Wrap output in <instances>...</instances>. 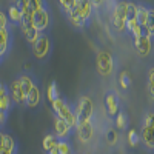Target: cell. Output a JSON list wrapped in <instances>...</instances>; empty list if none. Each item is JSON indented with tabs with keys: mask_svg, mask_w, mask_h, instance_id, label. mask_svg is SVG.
<instances>
[{
	"mask_svg": "<svg viewBox=\"0 0 154 154\" xmlns=\"http://www.w3.org/2000/svg\"><path fill=\"white\" fill-rule=\"evenodd\" d=\"M51 106H53V112H54L56 117L65 120L71 128H75L77 126V117H75L74 108L68 103L65 99L59 97L57 100H54L53 103H51Z\"/></svg>",
	"mask_w": 154,
	"mask_h": 154,
	"instance_id": "6da1fadb",
	"label": "cell"
},
{
	"mask_svg": "<svg viewBox=\"0 0 154 154\" xmlns=\"http://www.w3.org/2000/svg\"><path fill=\"white\" fill-rule=\"evenodd\" d=\"M126 5H128V0H117L112 6L111 23L116 32L126 31Z\"/></svg>",
	"mask_w": 154,
	"mask_h": 154,
	"instance_id": "7a4b0ae2",
	"label": "cell"
},
{
	"mask_svg": "<svg viewBox=\"0 0 154 154\" xmlns=\"http://www.w3.org/2000/svg\"><path fill=\"white\" fill-rule=\"evenodd\" d=\"M74 112H75V117H77V125L82 123V122H89L93 119V114H94V103L91 97L88 96H82L79 97L77 103L74 106Z\"/></svg>",
	"mask_w": 154,
	"mask_h": 154,
	"instance_id": "3957f363",
	"label": "cell"
},
{
	"mask_svg": "<svg viewBox=\"0 0 154 154\" xmlns=\"http://www.w3.org/2000/svg\"><path fill=\"white\" fill-rule=\"evenodd\" d=\"M31 51L32 56L37 60H46L51 56V51H53V40L48 34H40V37L31 45Z\"/></svg>",
	"mask_w": 154,
	"mask_h": 154,
	"instance_id": "277c9868",
	"label": "cell"
},
{
	"mask_svg": "<svg viewBox=\"0 0 154 154\" xmlns=\"http://www.w3.org/2000/svg\"><path fill=\"white\" fill-rule=\"evenodd\" d=\"M96 68L97 72L103 77H108L114 71V57L108 51H99L96 54Z\"/></svg>",
	"mask_w": 154,
	"mask_h": 154,
	"instance_id": "5b68a950",
	"label": "cell"
},
{
	"mask_svg": "<svg viewBox=\"0 0 154 154\" xmlns=\"http://www.w3.org/2000/svg\"><path fill=\"white\" fill-rule=\"evenodd\" d=\"M31 25L40 32L43 34L49 26H51V12L49 8L45 9H38L35 12H32V17H31Z\"/></svg>",
	"mask_w": 154,
	"mask_h": 154,
	"instance_id": "8992f818",
	"label": "cell"
},
{
	"mask_svg": "<svg viewBox=\"0 0 154 154\" xmlns=\"http://www.w3.org/2000/svg\"><path fill=\"white\" fill-rule=\"evenodd\" d=\"M75 11H77V14L80 16V19L85 22V25L88 26L91 19H93V14H94V8H93L91 2H89V0H77L75 2Z\"/></svg>",
	"mask_w": 154,
	"mask_h": 154,
	"instance_id": "52a82bcc",
	"label": "cell"
},
{
	"mask_svg": "<svg viewBox=\"0 0 154 154\" xmlns=\"http://www.w3.org/2000/svg\"><path fill=\"white\" fill-rule=\"evenodd\" d=\"M75 133H77V137L82 143H89L91 139L94 136V125L93 122H82L75 126Z\"/></svg>",
	"mask_w": 154,
	"mask_h": 154,
	"instance_id": "ba28073f",
	"label": "cell"
},
{
	"mask_svg": "<svg viewBox=\"0 0 154 154\" xmlns=\"http://www.w3.org/2000/svg\"><path fill=\"white\" fill-rule=\"evenodd\" d=\"M8 89H9V96L12 99V103L14 105H25V93H23L22 85L19 82V77L9 83Z\"/></svg>",
	"mask_w": 154,
	"mask_h": 154,
	"instance_id": "9c48e42d",
	"label": "cell"
},
{
	"mask_svg": "<svg viewBox=\"0 0 154 154\" xmlns=\"http://www.w3.org/2000/svg\"><path fill=\"white\" fill-rule=\"evenodd\" d=\"M71 133H72V128L65 120H62L54 116V134H56V137L59 140H68Z\"/></svg>",
	"mask_w": 154,
	"mask_h": 154,
	"instance_id": "30bf717a",
	"label": "cell"
},
{
	"mask_svg": "<svg viewBox=\"0 0 154 154\" xmlns=\"http://www.w3.org/2000/svg\"><path fill=\"white\" fill-rule=\"evenodd\" d=\"M105 108L106 112L111 116V117H116L120 111V103H119V97L114 91H108L105 94Z\"/></svg>",
	"mask_w": 154,
	"mask_h": 154,
	"instance_id": "8fae6325",
	"label": "cell"
},
{
	"mask_svg": "<svg viewBox=\"0 0 154 154\" xmlns=\"http://www.w3.org/2000/svg\"><path fill=\"white\" fill-rule=\"evenodd\" d=\"M12 48V32L9 29H0V56L3 59Z\"/></svg>",
	"mask_w": 154,
	"mask_h": 154,
	"instance_id": "7c38bea8",
	"label": "cell"
},
{
	"mask_svg": "<svg viewBox=\"0 0 154 154\" xmlns=\"http://www.w3.org/2000/svg\"><path fill=\"white\" fill-rule=\"evenodd\" d=\"M139 136H140V142H142L143 148L149 152H154V130L152 128L142 126Z\"/></svg>",
	"mask_w": 154,
	"mask_h": 154,
	"instance_id": "4fadbf2b",
	"label": "cell"
},
{
	"mask_svg": "<svg viewBox=\"0 0 154 154\" xmlns=\"http://www.w3.org/2000/svg\"><path fill=\"white\" fill-rule=\"evenodd\" d=\"M40 100H42V91H40V86L35 83L32 86V89L26 94V97H25V105L28 108H35V106H38Z\"/></svg>",
	"mask_w": 154,
	"mask_h": 154,
	"instance_id": "5bb4252c",
	"label": "cell"
},
{
	"mask_svg": "<svg viewBox=\"0 0 154 154\" xmlns=\"http://www.w3.org/2000/svg\"><path fill=\"white\" fill-rule=\"evenodd\" d=\"M20 29H22V32H23V35H25V38H26V42L28 43H34L38 37H40V32H38L32 25L29 23V22H22V25H20Z\"/></svg>",
	"mask_w": 154,
	"mask_h": 154,
	"instance_id": "9a60e30c",
	"label": "cell"
},
{
	"mask_svg": "<svg viewBox=\"0 0 154 154\" xmlns=\"http://www.w3.org/2000/svg\"><path fill=\"white\" fill-rule=\"evenodd\" d=\"M8 19L12 25H16V26H20L22 22H23V16H22V11L20 8L16 5V3H11L8 6Z\"/></svg>",
	"mask_w": 154,
	"mask_h": 154,
	"instance_id": "2e32d148",
	"label": "cell"
},
{
	"mask_svg": "<svg viewBox=\"0 0 154 154\" xmlns=\"http://www.w3.org/2000/svg\"><path fill=\"white\" fill-rule=\"evenodd\" d=\"M136 49H137V53H139V56H142V57H145V56H148L149 53H151V48H152V42H151V35H143L142 38L139 40V43L134 46Z\"/></svg>",
	"mask_w": 154,
	"mask_h": 154,
	"instance_id": "e0dca14e",
	"label": "cell"
},
{
	"mask_svg": "<svg viewBox=\"0 0 154 154\" xmlns=\"http://www.w3.org/2000/svg\"><path fill=\"white\" fill-rule=\"evenodd\" d=\"M19 82H20V85H22V89H23V93H25V97H26V94L31 91L32 86L35 85L32 75L28 74V72H23V74L19 75Z\"/></svg>",
	"mask_w": 154,
	"mask_h": 154,
	"instance_id": "ac0fdd59",
	"label": "cell"
},
{
	"mask_svg": "<svg viewBox=\"0 0 154 154\" xmlns=\"http://www.w3.org/2000/svg\"><path fill=\"white\" fill-rule=\"evenodd\" d=\"M57 142H59V139L56 137V134H46L42 140V146H43V151L48 152L51 149H56L57 148Z\"/></svg>",
	"mask_w": 154,
	"mask_h": 154,
	"instance_id": "d6986e66",
	"label": "cell"
},
{
	"mask_svg": "<svg viewBox=\"0 0 154 154\" xmlns=\"http://www.w3.org/2000/svg\"><path fill=\"white\" fill-rule=\"evenodd\" d=\"M46 97H48V100L51 102V103H53L54 100H57L59 97H62L60 91H59V86H57V82H51L49 83V86L46 89Z\"/></svg>",
	"mask_w": 154,
	"mask_h": 154,
	"instance_id": "ffe728a7",
	"label": "cell"
},
{
	"mask_svg": "<svg viewBox=\"0 0 154 154\" xmlns=\"http://www.w3.org/2000/svg\"><path fill=\"white\" fill-rule=\"evenodd\" d=\"M68 20H69V23L72 25V26L75 28V29H82V28H85L86 25H85V22L80 19V16L77 14V11H75V8L72 9V12L68 16Z\"/></svg>",
	"mask_w": 154,
	"mask_h": 154,
	"instance_id": "44dd1931",
	"label": "cell"
},
{
	"mask_svg": "<svg viewBox=\"0 0 154 154\" xmlns=\"http://www.w3.org/2000/svg\"><path fill=\"white\" fill-rule=\"evenodd\" d=\"M148 20V8L145 5H137V23L140 26H146Z\"/></svg>",
	"mask_w": 154,
	"mask_h": 154,
	"instance_id": "7402d4cb",
	"label": "cell"
},
{
	"mask_svg": "<svg viewBox=\"0 0 154 154\" xmlns=\"http://www.w3.org/2000/svg\"><path fill=\"white\" fill-rule=\"evenodd\" d=\"M3 149H8V151H14L17 152V140L12 137L11 134L5 133V142H3Z\"/></svg>",
	"mask_w": 154,
	"mask_h": 154,
	"instance_id": "603a6c76",
	"label": "cell"
},
{
	"mask_svg": "<svg viewBox=\"0 0 154 154\" xmlns=\"http://www.w3.org/2000/svg\"><path fill=\"white\" fill-rule=\"evenodd\" d=\"M75 2H77V0H59V5H60L62 11L65 12L66 17L71 14L72 9L75 8Z\"/></svg>",
	"mask_w": 154,
	"mask_h": 154,
	"instance_id": "cb8c5ba5",
	"label": "cell"
},
{
	"mask_svg": "<svg viewBox=\"0 0 154 154\" xmlns=\"http://www.w3.org/2000/svg\"><path fill=\"white\" fill-rule=\"evenodd\" d=\"M116 126H117V130H126L128 128V117L123 111H119V114L116 116Z\"/></svg>",
	"mask_w": 154,
	"mask_h": 154,
	"instance_id": "d4e9b609",
	"label": "cell"
},
{
	"mask_svg": "<svg viewBox=\"0 0 154 154\" xmlns=\"http://www.w3.org/2000/svg\"><path fill=\"white\" fill-rule=\"evenodd\" d=\"M119 85H120L122 89H125V91L131 86V77H130V74H128L126 71H122L119 74Z\"/></svg>",
	"mask_w": 154,
	"mask_h": 154,
	"instance_id": "484cf974",
	"label": "cell"
},
{
	"mask_svg": "<svg viewBox=\"0 0 154 154\" xmlns=\"http://www.w3.org/2000/svg\"><path fill=\"white\" fill-rule=\"evenodd\" d=\"M57 151L59 154H72V148L68 140H59L57 142Z\"/></svg>",
	"mask_w": 154,
	"mask_h": 154,
	"instance_id": "4316f807",
	"label": "cell"
},
{
	"mask_svg": "<svg viewBox=\"0 0 154 154\" xmlns=\"http://www.w3.org/2000/svg\"><path fill=\"white\" fill-rule=\"evenodd\" d=\"M146 29L151 35L154 37V8H148V20H146Z\"/></svg>",
	"mask_w": 154,
	"mask_h": 154,
	"instance_id": "83f0119b",
	"label": "cell"
},
{
	"mask_svg": "<svg viewBox=\"0 0 154 154\" xmlns=\"http://www.w3.org/2000/svg\"><path fill=\"white\" fill-rule=\"evenodd\" d=\"M28 3H29V8L32 12L38 11V9H45V8H49L48 3H46V0H28Z\"/></svg>",
	"mask_w": 154,
	"mask_h": 154,
	"instance_id": "f1b7e54d",
	"label": "cell"
},
{
	"mask_svg": "<svg viewBox=\"0 0 154 154\" xmlns=\"http://www.w3.org/2000/svg\"><path fill=\"white\" fill-rule=\"evenodd\" d=\"M148 94L154 100V66L148 69Z\"/></svg>",
	"mask_w": 154,
	"mask_h": 154,
	"instance_id": "f546056e",
	"label": "cell"
},
{
	"mask_svg": "<svg viewBox=\"0 0 154 154\" xmlns=\"http://www.w3.org/2000/svg\"><path fill=\"white\" fill-rule=\"evenodd\" d=\"M106 142H108V145H116V143H117L119 142V134H117V131H116V130H112V128H109V130L106 131Z\"/></svg>",
	"mask_w": 154,
	"mask_h": 154,
	"instance_id": "4dcf8cb0",
	"label": "cell"
},
{
	"mask_svg": "<svg viewBox=\"0 0 154 154\" xmlns=\"http://www.w3.org/2000/svg\"><path fill=\"white\" fill-rule=\"evenodd\" d=\"M12 105H14V103H12V99H11V96H9V94L0 99V111L8 112V111L11 109V106H12Z\"/></svg>",
	"mask_w": 154,
	"mask_h": 154,
	"instance_id": "1f68e13d",
	"label": "cell"
},
{
	"mask_svg": "<svg viewBox=\"0 0 154 154\" xmlns=\"http://www.w3.org/2000/svg\"><path fill=\"white\" fill-rule=\"evenodd\" d=\"M128 143L131 146H137L140 143V136L136 130H130L128 131Z\"/></svg>",
	"mask_w": 154,
	"mask_h": 154,
	"instance_id": "d6a6232c",
	"label": "cell"
},
{
	"mask_svg": "<svg viewBox=\"0 0 154 154\" xmlns=\"http://www.w3.org/2000/svg\"><path fill=\"white\" fill-rule=\"evenodd\" d=\"M142 126L152 128V130H154V111H149V112H146V114H145L143 122H142Z\"/></svg>",
	"mask_w": 154,
	"mask_h": 154,
	"instance_id": "836d02e7",
	"label": "cell"
},
{
	"mask_svg": "<svg viewBox=\"0 0 154 154\" xmlns=\"http://www.w3.org/2000/svg\"><path fill=\"white\" fill-rule=\"evenodd\" d=\"M0 29H9V19L8 14L0 9Z\"/></svg>",
	"mask_w": 154,
	"mask_h": 154,
	"instance_id": "e575fe53",
	"label": "cell"
},
{
	"mask_svg": "<svg viewBox=\"0 0 154 154\" xmlns=\"http://www.w3.org/2000/svg\"><path fill=\"white\" fill-rule=\"evenodd\" d=\"M6 119H8V112L0 111V130H3L6 125Z\"/></svg>",
	"mask_w": 154,
	"mask_h": 154,
	"instance_id": "d590c367",
	"label": "cell"
},
{
	"mask_svg": "<svg viewBox=\"0 0 154 154\" xmlns=\"http://www.w3.org/2000/svg\"><path fill=\"white\" fill-rule=\"evenodd\" d=\"M8 94H9V89H8V86H6L3 82H0V99L5 97V96H8Z\"/></svg>",
	"mask_w": 154,
	"mask_h": 154,
	"instance_id": "8d00e7d4",
	"label": "cell"
},
{
	"mask_svg": "<svg viewBox=\"0 0 154 154\" xmlns=\"http://www.w3.org/2000/svg\"><path fill=\"white\" fill-rule=\"evenodd\" d=\"M3 142H5V133L0 130V149L3 148Z\"/></svg>",
	"mask_w": 154,
	"mask_h": 154,
	"instance_id": "74e56055",
	"label": "cell"
},
{
	"mask_svg": "<svg viewBox=\"0 0 154 154\" xmlns=\"http://www.w3.org/2000/svg\"><path fill=\"white\" fill-rule=\"evenodd\" d=\"M0 154H17V152H14V151H8V149H0Z\"/></svg>",
	"mask_w": 154,
	"mask_h": 154,
	"instance_id": "f35d334b",
	"label": "cell"
},
{
	"mask_svg": "<svg viewBox=\"0 0 154 154\" xmlns=\"http://www.w3.org/2000/svg\"><path fill=\"white\" fill-rule=\"evenodd\" d=\"M46 154H59V151H57V148H56V149H51V151H48Z\"/></svg>",
	"mask_w": 154,
	"mask_h": 154,
	"instance_id": "ab89813d",
	"label": "cell"
},
{
	"mask_svg": "<svg viewBox=\"0 0 154 154\" xmlns=\"http://www.w3.org/2000/svg\"><path fill=\"white\" fill-rule=\"evenodd\" d=\"M2 60H3V57H2V56H0V65H2Z\"/></svg>",
	"mask_w": 154,
	"mask_h": 154,
	"instance_id": "60d3db41",
	"label": "cell"
}]
</instances>
